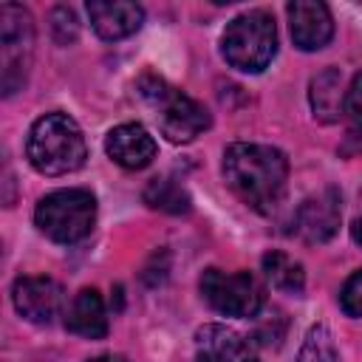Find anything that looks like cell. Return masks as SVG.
I'll use <instances>...</instances> for the list:
<instances>
[{
	"label": "cell",
	"mask_w": 362,
	"mask_h": 362,
	"mask_svg": "<svg viewBox=\"0 0 362 362\" xmlns=\"http://www.w3.org/2000/svg\"><path fill=\"white\" fill-rule=\"evenodd\" d=\"M223 178L229 189L255 212H272L288 181V161L269 144H229L223 153Z\"/></svg>",
	"instance_id": "6da1fadb"
},
{
	"label": "cell",
	"mask_w": 362,
	"mask_h": 362,
	"mask_svg": "<svg viewBox=\"0 0 362 362\" xmlns=\"http://www.w3.org/2000/svg\"><path fill=\"white\" fill-rule=\"evenodd\" d=\"M25 156L42 175H68L85 164L88 144L68 113H45L28 130Z\"/></svg>",
	"instance_id": "7a4b0ae2"
},
{
	"label": "cell",
	"mask_w": 362,
	"mask_h": 362,
	"mask_svg": "<svg viewBox=\"0 0 362 362\" xmlns=\"http://www.w3.org/2000/svg\"><path fill=\"white\" fill-rule=\"evenodd\" d=\"M139 93L153 107L161 133L173 144H187V141L198 139L209 127V110L201 102H195L192 96H187L184 90H178L173 85H167L158 76H141Z\"/></svg>",
	"instance_id": "3957f363"
},
{
	"label": "cell",
	"mask_w": 362,
	"mask_h": 362,
	"mask_svg": "<svg viewBox=\"0 0 362 362\" xmlns=\"http://www.w3.org/2000/svg\"><path fill=\"white\" fill-rule=\"evenodd\" d=\"M221 54L232 68L243 74H260L277 54L274 17L260 8L235 17L221 37Z\"/></svg>",
	"instance_id": "277c9868"
},
{
	"label": "cell",
	"mask_w": 362,
	"mask_h": 362,
	"mask_svg": "<svg viewBox=\"0 0 362 362\" xmlns=\"http://www.w3.org/2000/svg\"><path fill=\"white\" fill-rule=\"evenodd\" d=\"M34 221L54 243H76L90 235L96 223V198L88 189H57L40 198Z\"/></svg>",
	"instance_id": "5b68a950"
},
{
	"label": "cell",
	"mask_w": 362,
	"mask_h": 362,
	"mask_svg": "<svg viewBox=\"0 0 362 362\" xmlns=\"http://www.w3.org/2000/svg\"><path fill=\"white\" fill-rule=\"evenodd\" d=\"M34 54V20L28 8L17 3L0 6V62H3V93L11 96L23 88Z\"/></svg>",
	"instance_id": "8992f818"
},
{
	"label": "cell",
	"mask_w": 362,
	"mask_h": 362,
	"mask_svg": "<svg viewBox=\"0 0 362 362\" xmlns=\"http://www.w3.org/2000/svg\"><path fill=\"white\" fill-rule=\"evenodd\" d=\"M201 294L223 317L249 320L263 305V288L255 280V274H249V272L206 269L201 274Z\"/></svg>",
	"instance_id": "52a82bcc"
},
{
	"label": "cell",
	"mask_w": 362,
	"mask_h": 362,
	"mask_svg": "<svg viewBox=\"0 0 362 362\" xmlns=\"http://www.w3.org/2000/svg\"><path fill=\"white\" fill-rule=\"evenodd\" d=\"M339 192L322 189L305 198L294 212V235L305 243H325L339 229Z\"/></svg>",
	"instance_id": "ba28073f"
},
{
	"label": "cell",
	"mask_w": 362,
	"mask_h": 362,
	"mask_svg": "<svg viewBox=\"0 0 362 362\" xmlns=\"http://www.w3.org/2000/svg\"><path fill=\"white\" fill-rule=\"evenodd\" d=\"M17 314L28 322H51L62 308V286L54 277H17L11 288Z\"/></svg>",
	"instance_id": "9c48e42d"
},
{
	"label": "cell",
	"mask_w": 362,
	"mask_h": 362,
	"mask_svg": "<svg viewBox=\"0 0 362 362\" xmlns=\"http://www.w3.org/2000/svg\"><path fill=\"white\" fill-rule=\"evenodd\" d=\"M288 28L291 40L300 51H320L334 37V20L325 3L317 0H294L288 3Z\"/></svg>",
	"instance_id": "30bf717a"
},
{
	"label": "cell",
	"mask_w": 362,
	"mask_h": 362,
	"mask_svg": "<svg viewBox=\"0 0 362 362\" xmlns=\"http://www.w3.org/2000/svg\"><path fill=\"white\" fill-rule=\"evenodd\" d=\"M88 17L102 40H124L141 28L144 8L139 3H124V0H90Z\"/></svg>",
	"instance_id": "8fae6325"
},
{
	"label": "cell",
	"mask_w": 362,
	"mask_h": 362,
	"mask_svg": "<svg viewBox=\"0 0 362 362\" xmlns=\"http://www.w3.org/2000/svg\"><path fill=\"white\" fill-rule=\"evenodd\" d=\"M105 150L119 167L141 170L156 158V139L147 133V127H141L136 122H127V124H119L107 133Z\"/></svg>",
	"instance_id": "7c38bea8"
},
{
	"label": "cell",
	"mask_w": 362,
	"mask_h": 362,
	"mask_svg": "<svg viewBox=\"0 0 362 362\" xmlns=\"http://www.w3.org/2000/svg\"><path fill=\"white\" fill-rule=\"evenodd\" d=\"M195 362H257L249 339L226 325H204L195 334Z\"/></svg>",
	"instance_id": "4fadbf2b"
},
{
	"label": "cell",
	"mask_w": 362,
	"mask_h": 362,
	"mask_svg": "<svg viewBox=\"0 0 362 362\" xmlns=\"http://www.w3.org/2000/svg\"><path fill=\"white\" fill-rule=\"evenodd\" d=\"M65 328L85 339H102L107 334L105 300L96 288H82L65 308Z\"/></svg>",
	"instance_id": "5bb4252c"
},
{
	"label": "cell",
	"mask_w": 362,
	"mask_h": 362,
	"mask_svg": "<svg viewBox=\"0 0 362 362\" xmlns=\"http://www.w3.org/2000/svg\"><path fill=\"white\" fill-rule=\"evenodd\" d=\"M308 102L314 110V119L322 124L339 122L345 113V90H342V74L339 68L320 71L308 85Z\"/></svg>",
	"instance_id": "9a60e30c"
},
{
	"label": "cell",
	"mask_w": 362,
	"mask_h": 362,
	"mask_svg": "<svg viewBox=\"0 0 362 362\" xmlns=\"http://www.w3.org/2000/svg\"><path fill=\"white\" fill-rule=\"evenodd\" d=\"M263 272H266L269 283L277 291L303 294V288H305V272H303V266L294 257H288L286 252H266L263 255Z\"/></svg>",
	"instance_id": "2e32d148"
},
{
	"label": "cell",
	"mask_w": 362,
	"mask_h": 362,
	"mask_svg": "<svg viewBox=\"0 0 362 362\" xmlns=\"http://www.w3.org/2000/svg\"><path fill=\"white\" fill-rule=\"evenodd\" d=\"M144 204H150L153 209H161V212H170V215H181V212H189V195L187 189L173 181V178H153L147 187H144Z\"/></svg>",
	"instance_id": "e0dca14e"
},
{
	"label": "cell",
	"mask_w": 362,
	"mask_h": 362,
	"mask_svg": "<svg viewBox=\"0 0 362 362\" xmlns=\"http://www.w3.org/2000/svg\"><path fill=\"white\" fill-rule=\"evenodd\" d=\"M297 362H342V356L337 351V342H334V337L325 325H314L305 334Z\"/></svg>",
	"instance_id": "ac0fdd59"
},
{
	"label": "cell",
	"mask_w": 362,
	"mask_h": 362,
	"mask_svg": "<svg viewBox=\"0 0 362 362\" xmlns=\"http://www.w3.org/2000/svg\"><path fill=\"white\" fill-rule=\"evenodd\" d=\"M339 305L348 317H362V272H354L342 291H339Z\"/></svg>",
	"instance_id": "d6986e66"
},
{
	"label": "cell",
	"mask_w": 362,
	"mask_h": 362,
	"mask_svg": "<svg viewBox=\"0 0 362 362\" xmlns=\"http://www.w3.org/2000/svg\"><path fill=\"white\" fill-rule=\"evenodd\" d=\"M345 113L351 116V127L362 130V71L351 79V85L345 90Z\"/></svg>",
	"instance_id": "ffe728a7"
},
{
	"label": "cell",
	"mask_w": 362,
	"mask_h": 362,
	"mask_svg": "<svg viewBox=\"0 0 362 362\" xmlns=\"http://www.w3.org/2000/svg\"><path fill=\"white\" fill-rule=\"evenodd\" d=\"M51 28H54V37H57L59 42L76 40V17H74V11L65 8V6H59V8L51 14Z\"/></svg>",
	"instance_id": "44dd1931"
},
{
	"label": "cell",
	"mask_w": 362,
	"mask_h": 362,
	"mask_svg": "<svg viewBox=\"0 0 362 362\" xmlns=\"http://www.w3.org/2000/svg\"><path fill=\"white\" fill-rule=\"evenodd\" d=\"M351 235H354V240L362 246V215L354 221V226H351Z\"/></svg>",
	"instance_id": "7402d4cb"
},
{
	"label": "cell",
	"mask_w": 362,
	"mask_h": 362,
	"mask_svg": "<svg viewBox=\"0 0 362 362\" xmlns=\"http://www.w3.org/2000/svg\"><path fill=\"white\" fill-rule=\"evenodd\" d=\"M88 362H124V359H122V356H107V354H105V356H93V359H88Z\"/></svg>",
	"instance_id": "603a6c76"
}]
</instances>
